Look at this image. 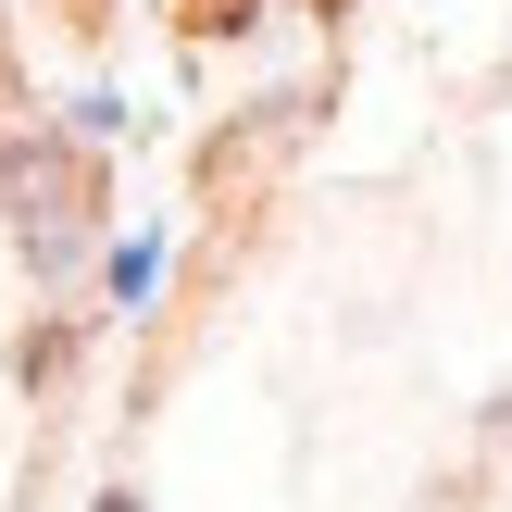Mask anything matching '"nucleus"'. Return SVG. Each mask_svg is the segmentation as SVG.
I'll list each match as a JSON object with an SVG mask.
<instances>
[{"label": "nucleus", "mask_w": 512, "mask_h": 512, "mask_svg": "<svg viewBox=\"0 0 512 512\" xmlns=\"http://www.w3.org/2000/svg\"><path fill=\"white\" fill-rule=\"evenodd\" d=\"M63 188H75V175L50 163V138H25V150H0V200H13V225H25V213H50V200H63Z\"/></svg>", "instance_id": "f257e3e1"}, {"label": "nucleus", "mask_w": 512, "mask_h": 512, "mask_svg": "<svg viewBox=\"0 0 512 512\" xmlns=\"http://www.w3.org/2000/svg\"><path fill=\"white\" fill-rule=\"evenodd\" d=\"M100 512H138V500H125V488H113V500H100Z\"/></svg>", "instance_id": "f03ea898"}]
</instances>
